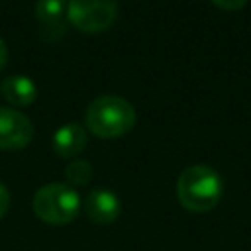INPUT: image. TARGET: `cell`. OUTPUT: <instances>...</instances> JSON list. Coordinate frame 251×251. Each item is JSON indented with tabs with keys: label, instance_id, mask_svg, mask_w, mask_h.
I'll return each instance as SVG.
<instances>
[{
	"label": "cell",
	"instance_id": "6da1fadb",
	"mask_svg": "<svg viewBox=\"0 0 251 251\" xmlns=\"http://www.w3.org/2000/svg\"><path fill=\"white\" fill-rule=\"evenodd\" d=\"M224 184L220 175L208 165L186 167L176 180V196L188 212H210L222 198Z\"/></svg>",
	"mask_w": 251,
	"mask_h": 251
},
{
	"label": "cell",
	"instance_id": "7a4b0ae2",
	"mask_svg": "<svg viewBox=\"0 0 251 251\" xmlns=\"http://www.w3.org/2000/svg\"><path fill=\"white\" fill-rule=\"evenodd\" d=\"M86 126L98 137H120L135 126V108L122 96H98L86 108Z\"/></svg>",
	"mask_w": 251,
	"mask_h": 251
},
{
	"label": "cell",
	"instance_id": "3957f363",
	"mask_svg": "<svg viewBox=\"0 0 251 251\" xmlns=\"http://www.w3.org/2000/svg\"><path fill=\"white\" fill-rule=\"evenodd\" d=\"M33 212L39 220L59 226L69 224L78 216L80 198L75 188L63 182H49L33 196Z\"/></svg>",
	"mask_w": 251,
	"mask_h": 251
},
{
	"label": "cell",
	"instance_id": "277c9868",
	"mask_svg": "<svg viewBox=\"0 0 251 251\" xmlns=\"http://www.w3.org/2000/svg\"><path fill=\"white\" fill-rule=\"evenodd\" d=\"M118 16L116 0H69L67 20L86 33L108 29Z\"/></svg>",
	"mask_w": 251,
	"mask_h": 251
},
{
	"label": "cell",
	"instance_id": "5b68a950",
	"mask_svg": "<svg viewBox=\"0 0 251 251\" xmlns=\"http://www.w3.org/2000/svg\"><path fill=\"white\" fill-rule=\"evenodd\" d=\"M31 137L33 126L29 118L14 108L0 106V149H22L31 141Z\"/></svg>",
	"mask_w": 251,
	"mask_h": 251
},
{
	"label": "cell",
	"instance_id": "8992f818",
	"mask_svg": "<svg viewBox=\"0 0 251 251\" xmlns=\"http://www.w3.org/2000/svg\"><path fill=\"white\" fill-rule=\"evenodd\" d=\"M35 16L47 39H59L67 29V0H37Z\"/></svg>",
	"mask_w": 251,
	"mask_h": 251
},
{
	"label": "cell",
	"instance_id": "52a82bcc",
	"mask_svg": "<svg viewBox=\"0 0 251 251\" xmlns=\"http://www.w3.org/2000/svg\"><path fill=\"white\" fill-rule=\"evenodd\" d=\"M86 214L96 224H112L122 210L118 196L108 188H96L86 196Z\"/></svg>",
	"mask_w": 251,
	"mask_h": 251
},
{
	"label": "cell",
	"instance_id": "ba28073f",
	"mask_svg": "<svg viewBox=\"0 0 251 251\" xmlns=\"http://www.w3.org/2000/svg\"><path fill=\"white\" fill-rule=\"evenodd\" d=\"M86 147V131L82 126L71 122L61 126L53 135V149L59 157H75Z\"/></svg>",
	"mask_w": 251,
	"mask_h": 251
},
{
	"label": "cell",
	"instance_id": "9c48e42d",
	"mask_svg": "<svg viewBox=\"0 0 251 251\" xmlns=\"http://www.w3.org/2000/svg\"><path fill=\"white\" fill-rule=\"evenodd\" d=\"M0 90L4 94V98L8 102H12L14 106H27L35 100L37 96V86L35 82L25 76V75H12L6 76L0 84Z\"/></svg>",
	"mask_w": 251,
	"mask_h": 251
},
{
	"label": "cell",
	"instance_id": "30bf717a",
	"mask_svg": "<svg viewBox=\"0 0 251 251\" xmlns=\"http://www.w3.org/2000/svg\"><path fill=\"white\" fill-rule=\"evenodd\" d=\"M65 175L73 184H86L90 180V176H92V167L84 159H75V161H71L67 165Z\"/></svg>",
	"mask_w": 251,
	"mask_h": 251
},
{
	"label": "cell",
	"instance_id": "8fae6325",
	"mask_svg": "<svg viewBox=\"0 0 251 251\" xmlns=\"http://www.w3.org/2000/svg\"><path fill=\"white\" fill-rule=\"evenodd\" d=\"M247 0H212V4H216L222 10H239L245 6Z\"/></svg>",
	"mask_w": 251,
	"mask_h": 251
},
{
	"label": "cell",
	"instance_id": "7c38bea8",
	"mask_svg": "<svg viewBox=\"0 0 251 251\" xmlns=\"http://www.w3.org/2000/svg\"><path fill=\"white\" fill-rule=\"evenodd\" d=\"M8 206H10V192H8V188L0 182V218L8 212Z\"/></svg>",
	"mask_w": 251,
	"mask_h": 251
},
{
	"label": "cell",
	"instance_id": "4fadbf2b",
	"mask_svg": "<svg viewBox=\"0 0 251 251\" xmlns=\"http://www.w3.org/2000/svg\"><path fill=\"white\" fill-rule=\"evenodd\" d=\"M6 61H8V47H6V43H4V39L0 37V71L4 69V65H6Z\"/></svg>",
	"mask_w": 251,
	"mask_h": 251
}]
</instances>
